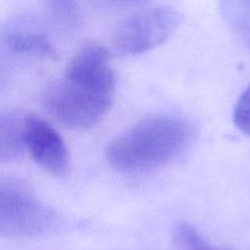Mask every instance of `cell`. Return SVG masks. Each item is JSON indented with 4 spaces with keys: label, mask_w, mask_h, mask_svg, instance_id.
Here are the masks:
<instances>
[{
    "label": "cell",
    "mask_w": 250,
    "mask_h": 250,
    "mask_svg": "<svg viewBox=\"0 0 250 250\" xmlns=\"http://www.w3.org/2000/svg\"><path fill=\"white\" fill-rule=\"evenodd\" d=\"M23 146L37 165L54 176H63L70 168V154L55 127L37 115H26Z\"/></svg>",
    "instance_id": "obj_5"
},
{
    "label": "cell",
    "mask_w": 250,
    "mask_h": 250,
    "mask_svg": "<svg viewBox=\"0 0 250 250\" xmlns=\"http://www.w3.org/2000/svg\"><path fill=\"white\" fill-rule=\"evenodd\" d=\"M221 11L234 33L250 49V1H225Z\"/></svg>",
    "instance_id": "obj_8"
},
{
    "label": "cell",
    "mask_w": 250,
    "mask_h": 250,
    "mask_svg": "<svg viewBox=\"0 0 250 250\" xmlns=\"http://www.w3.org/2000/svg\"><path fill=\"white\" fill-rule=\"evenodd\" d=\"M233 122L239 131L250 136V85L242 93L234 105Z\"/></svg>",
    "instance_id": "obj_10"
},
{
    "label": "cell",
    "mask_w": 250,
    "mask_h": 250,
    "mask_svg": "<svg viewBox=\"0 0 250 250\" xmlns=\"http://www.w3.org/2000/svg\"><path fill=\"white\" fill-rule=\"evenodd\" d=\"M2 43L16 55L45 60H54L58 56L48 37L37 32L7 31L2 34Z\"/></svg>",
    "instance_id": "obj_6"
},
{
    "label": "cell",
    "mask_w": 250,
    "mask_h": 250,
    "mask_svg": "<svg viewBox=\"0 0 250 250\" xmlns=\"http://www.w3.org/2000/svg\"><path fill=\"white\" fill-rule=\"evenodd\" d=\"M193 138L194 128L186 120L165 115L148 117L109 144L106 160L119 172H146L175 160Z\"/></svg>",
    "instance_id": "obj_2"
},
{
    "label": "cell",
    "mask_w": 250,
    "mask_h": 250,
    "mask_svg": "<svg viewBox=\"0 0 250 250\" xmlns=\"http://www.w3.org/2000/svg\"><path fill=\"white\" fill-rule=\"evenodd\" d=\"M24 116L17 112H7L0 122V156L2 161L12 160L23 151Z\"/></svg>",
    "instance_id": "obj_7"
},
{
    "label": "cell",
    "mask_w": 250,
    "mask_h": 250,
    "mask_svg": "<svg viewBox=\"0 0 250 250\" xmlns=\"http://www.w3.org/2000/svg\"><path fill=\"white\" fill-rule=\"evenodd\" d=\"M56 221L55 212L20 182L2 180L0 185V234L28 238L45 233Z\"/></svg>",
    "instance_id": "obj_4"
},
{
    "label": "cell",
    "mask_w": 250,
    "mask_h": 250,
    "mask_svg": "<svg viewBox=\"0 0 250 250\" xmlns=\"http://www.w3.org/2000/svg\"><path fill=\"white\" fill-rule=\"evenodd\" d=\"M175 238L182 250H222L210 243L197 229L187 222H182L176 226Z\"/></svg>",
    "instance_id": "obj_9"
},
{
    "label": "cell",
    "mask_w": 250,
    "mask_h": 250,
    "mask_svg": "<svg viewBox=\"0 0 250 250\" xmlns=\"http://www.w3.org/2000/svg\"><path fill=\"white\" fill-rule=\"evenodd\" d=\"M54 16L66 24H71L77 21L78 10L76 2L71 1H50L46 4Z\"/></svg>",
    "instance_id": "obj_11"
},
{
    "label": "cell",
    "mask_w": 250,
    "mask_h": 250,
    "mask_svg": "<svg viewBox=\"0 0 250 250\" xmlns=\"http://www.w3.org/2000/svg\"><path fill=\"white\" fill-rule=\"evenodd\" d=\"M114 93L115 73L109 51L102 45L89 44L73 55L62 80L46 92L44 104L66 127L89 129L106 116Z\"/></svg>",
    "instance_id": "obj_1"
},
{
    "label": "cell",
    "mask_w": 250,
    "mask_h": 250,
    "mask_svg": "<svg viewBox=\"0 0 250 250\" xmlns=\"http://www.w3.org/2000/svg\"><path fill=\"white\" fill-rule=\"evenodd\" d=\"M182 22V15L167 5H148L117 24L112 45L121 55H139L167 41Z\"/></svg>",
    "instance_id": "obj_3"
}]
</instances>
